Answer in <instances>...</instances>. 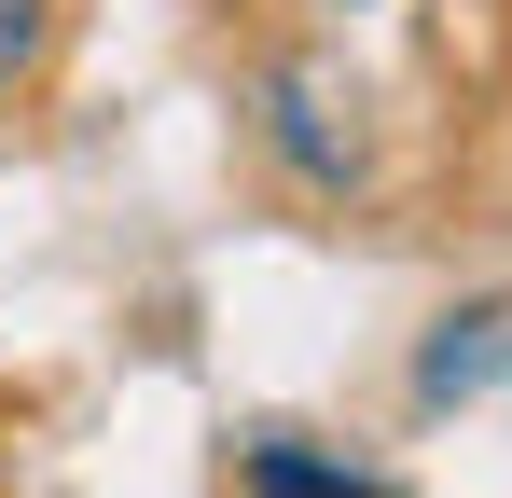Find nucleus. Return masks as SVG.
<instances>
[{
	"label": "nucleus",
	"instance_id": "f257e3e1",
	"mask_svg": "<svg viewBox=\"0 0 512 498\" xmlns=\"http://www.w3.org/2000/svg\"><path fill=\"white\" fill-rule=\"evenodd\" d=\"M263 139L291 153V180H319V194H346V180H360V125L333 139V97H319V70H277V83H263Z\"/></svg>",
	"mask_w": 512,
	"mask_h": 498
},
{
	"label": "nucleus",
	"instance_id": "7ed1b4c3",
	"mask_svg": "<svg viewBox=\"0 0 512 498\" xmlns=\"http://www.w3.org/2000/svg\"><path fill=\"white\" fill-rule=\"evenodd\" d=\"M236 485H277V498H374V471H360V457H333V443L263 429V443H236Z\"/></svg>",
	"mask_w": 512,
	"mask_h": 498
},
{
	"label": "nucleus",
	"instance_id": "f03ea898",
	"mask_svg": "<svg viewBox=\"0 0 512 498\" xmlns=\"http://www.w3.org/2000/svg\"><path fill=\"white\" fill-rule=\"evenodd\" d=\"M512 374V305H457V319H429V346H416V402L443 415V402H471V388H499Z\"/></svg>",
	"mask_w": 512,
	"mask_h": 498
},
{
	"label": "nucleus",
	"instance_id": "20e7f679",
	"mask_svg": "<svg viewBox=\"0 0 512 498\" xmlns=\"http://www.w3.org/2000/svg\"><path fill=\"white\" fill-rule=\"evenodd\" d=\"M56 70V0H0V97Z\"/></svg>",
	"mask_w": 512,
	"mask_h": 498
}]
</instances>
